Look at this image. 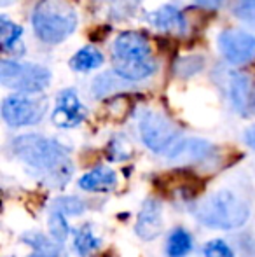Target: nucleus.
Wrapping results in <instances>:
<instances>
[{"label": "nucleus", "mask_w": 255, "mask_h": 257, "mask_svg": "<svg viewBox=\"0 0 255 257\" xmlns=\"http://www.w3.org/2000/svg\"><path fill=\"white\" fill-rule=\"evenodd\" d=\"M74 245H75V250H77L79 254L88 255V254H91L93 250H96V248L100 247V240L91 233V229H89V227H82V229H79L77 234H75Z\"/></svg>", "instance_id": "nucleus-19"}, {"label": "nucleus", "mask_w": 255, "mask_h": 257, "mask_svg": "<svg viewBox=\"0 0 255 257\" xmlns=\"http://www.w3.org/2000/svg\"><path fill=\"white\" fill-rule=\"evenodd\" d=\"M13 153L34 168L44 170L63 180L72 175L68 149L48 137L35 135V133L18 137L13 142Z\"/></svg>", "instance_id": "nucleus-1"}, {"label": "nucleus", "mask_w": 255, "mask_h": 257, "mask_svg": "<svg viewBox=\"0 0 255 257\" xmlns=\"http://www.w3.org/2000/svg\"><path fill=\"white\" fill-rule=\"evenodd\" d=\"M82 210V203L77 198H62L60 200V210L58 212H67L72 215H79Z\"/></svg>", "instance_id": "nucleus-23"}, {"label": "nucleus", "mask_w": 255, "mask_h": 257, "mask_svg": "<svg viewBox=\"0 0 255 257\" xmlns=\"http://www.w3.org/2000/svg\"><path fill=\"white\" fill-rule=\"evenodd\" d=\"M49 229H51V236L55 241L58 243H63L68 236V224L65 220L63 213L62 212H53L51 217H49Z\"/></svg>", "instance_id": "nucleus-20"}, {"label": "nucleus", "mask_w": 255, "mask_h": 257, "mask_svg": "<svg viewBox=\"0 0 255 257\" xmlns=\"http://www.w3.org/2000/svg\"><path fill=\"white\" fill-rule=\"evenodd\" d=\"M213 153L211 146L204 140H180L177 142L170 151H168V158L173 161L180 163H199L208 159Z\"/></svg>", "instance_id": "nucleus-11"}, {"label": "nucleus", "mask_w": 255, "mask_h": 257, "mask_svg": "<svg viewBox=\"0 0 255 257\" xmlns=\"http://www.w3.org/2000/svg\"><path fill=\"white\" fill-rule=\"evenodd\" d=\"M204 257H234L231 247L224 240H211L203 248Z\"/></svg>", "instance_id": "nucleus-22"}, {"label": "nucleus", "mask_w": 255, "mask_h": 257, "mask_svg": "<svg viewBox=\"0 0 255 257\" xmlns=\"http://www.w3.org/2000/svg\"><path fill=\"white\" fill-rule=\"evenodd\" d=\"M34 32L46 44H60L77 28V13L65 0H39L32 14Z\"/></svg>", "instance_id": "nucleus-4"}, {"label": "nucleus", "mask_w": 255, "mask_h": 257, "mask_svg": "<svg viewBox=\"0 0 255 257\" xmlns=\"http://www.w3.org/2000/svg\"><path fill=\"white\" fill-rule=\"evenodd\" d=\"M194 4L203 9H210V11H217L220 7L222 0H194Z\"/></svg>", "instance_id": "nucleus-24"}, {"label": "nucleus", "mask_w": 255, "mask_h": 257, "mask_svg": "<svg viewBox=\"0 0 255 257\" xmlns=\"http://www.w3.org/2000/svg\"><path fill=\"white\" fill-rule=\"evenodd\" d=\"M250 91L248 79L241 74H234L231 81V98L234 103L236 110H239L241 114H246V108H250Z\"/></svg>", "instance_id": "nucleus-16"}, {"label": "nucleus", "mask_w": 255, "mask_h": 257, "mask_svg": "<svg viewBox=\"0 0 255 257\" xmlns=\"http://www.w3.org/2000/svg\"><path fill=\"white\" fill-rule=\"evenodd\" d=\"M23 240H25V243L34 247L41 255H55L56 257V254L60 252V245H62L55 240H49V238H46L44 234H41V233L23 234Z\"/></svg>", "instance_id": "nucleus-18"}, {"label": "nucleus", "mask_w": 255, "mask_h": 257, "mask_svg": "<svg viewBox=\"0 0 255 257\" xmlns=\"http://www.w3.org/2000/svg\"><path fill=\"white\" fill-rule=\"evenodd\" d=\"M30 257H46V255H41V254H34V255H30Z\"/></svg>", "instance_id": "nucleus-27"}, {"label": "nucleus", "mask_w": 255, "mask_h": 257, "mask_svg": "<svg viewBox=\"0 0 255 257\" xmlns=\"http://www.w3.org/2000/svg\"><path fill=\"white\" fill-rule=\"evenodd\" d=\"M150 21L154 27L161 28L164 32H178L184 34L187 30V21H185L184 14L173 6H163L161 9L154 11L150 14Z\"/></svg>", "instance_id": "nucleus-12"}, {"label": "nucleus", "mask_w": 255, "mask_h": 257, "mask_svg": "<svg viewBox=\"0 0 255 257\" xmlns=\"http://www.w3.org/2000/svg\"><path fill=\"white\" fill-rule=\"evenodd\" d=\"M218 49L232 65H241L255 56V37L243 30H224L218 35Z\"/></svg>", "instance_id": "nucleus-8"}, {"label": "nucleus", "mask_w": 255, "mask_h": 257, "mask_svg": "<svg viewBox=\"0 0 255 257\" xmlns=\"http://www.w3.org/2000/svg\"><path fill=\"white\" fill-rule=\"evenodd\" d=\"M245 142L248 144L252 149H255V124L248 126L245 132Z\"/></svg>", "instance_id": "nucleus-25"}, {"label": "nucleus", "mask_w": 255, "mask_h": 257, "mask_svg": "<svg viewBox=\"0 0 255 257\" xmlns=\"http://www.w3.org/2000/svg\"><path fill=\"white\" fill-rule=\"evenodd\" d=\"M102 63H103V54L96 48H93V46H86V48L79 49L70 60V67L75 72L95 70V68L102 67Z\"/></svg>", "instance_id": "nucleus-14"}, {"label": "nucleus", "mask_w": 255, "mask_h": 257, "mask_svg": "<svg viewBox=\"0 0 255 257\" xmlns=\"http://www.w3.org/2000/svg\"><path fill=\"white\" fill-rule=\"evenodd\" d=\"M0 81L6 88L20 93H41L51 82V72L35 63H20L14 60L0 61Z\"/></svg>", "instance_id": "nucleus-5"}, {"label": "nucleus", "mask_w": 255, "mask_h": 257, "mask_svg": "<svg viewBox=\"0 0 255 257\" xmlns=\"http://www.w3.org/2000/svg\"><path fill=\"white\" fill-rule=\"evenodd\" d=\"M48 110V100L41 96L9 95L2 102V117L13 128L37 124Z\"/></svg>", "instance_id": "nucleus-7"}, {"label": "nucleus", "mask_w": 255, "mask_h": 257, "mask_svg": "<svg viewBox=\"0 0 255 257\" xmlns=\"http://www.w3.org/2000/svg\"><path fill=\"white\" fill-rule=\"evenodd\" d=\"M116 182H117L116 172L100 166V168H95L93 172L82 175L81 180H79V186H81V189L93 191V193H95V191H110V189H114Z\"/></svg>", "instance_id": "nucleus-13"}, {"label": "nucleus", "mask_w": 255, "mask_h": 257, "mask_svg": "<svg viewBox=\"0 0 255 257\" xmlns=\"http://www.w3.org/2000/svg\"><path fill=\"white\" fill-rule=\"evenodd\" d=\"M191 248H192V238L187 231L182 229V227H177V229L171 231L170 238H168V243H166L168 255L184 257L191 252Z\"/></svg>", "instance_id": "nucleus-17"}, {"label": "nucleus", "mask_w": 255, "mask_h": 257, "mask_svg": "<svg viewBox=\"0 0 255 257\" xmlns=\"http://www.w3.org/2000/svg\"><path fill=\"white\" fill-rule=\"evenodd\" d=\"M248 205L225 189L210 194L194 208V217L201 224L217 229H236L248 220Z\"/></svg>", "instance_id": "nucleus-3"}, {"label": "nucleus", "mask_w": 255, "mask_h": 257, "mask_svg": "<svg viewBox=\"0 0 255 257\" xmlns=\"http://www.w3.org/2000/svg\"><path fill=\"white\" fill-rule=\"evenodd\" d=\"M163 231V215H161V203L154 198L143 203L136 219V234L142 240L149 241L157 238Z\"/></svg>", "instance_id": "nucleus-10"}, {"label": "nucleus", "mask_w": 255, "mask_h": 257, "mask_svg": "<svg viewBox=\"0 0 255 257\" xmlns=\"http://www.w3.org/2000/svg\"><path fill=\"white\" fill-rule=\"evenodd\" d=\"M142 140L150 151L163 153L170 151L178 140V128L166 117L156 110H147L142 114L138 122Z\"/></svg>", "instance_id": "nucleus-6"}, {"label": "nucleus", "mask_w": 255, "mask_h": 257, "mask_svg": "<svg viewBox=\"0 0 255 257\" xmlns=\"http://www.w3.org/2000/svg\"><path fill=\"white\" fill-rule=\"evenodd\" d=\"M150 44L138 32H123L114 42V72L126 81H142L156 72Z\"/></svg>", "instance_id": "nucleus-2"}, {"label": "nucleus", "mask_w": 255, "mask_h": 257, "mask_svg": "<svg viewBox=\"0 0 255 257\" xmlns=\"http://www.w3.org/2000/svg\"><path fill=\"white\" fill-rule=\"evenodd\" d=\"M21 34L23 28L14 21L7 20L6 16L0 18V44L4 53H14L16 48H21Z\"/></svg>", "instance_id": "nucleus-15"}, {"label": "nucleus", "mask_w": 255, "mask_h": 257, "mask_svg": "<svg viewBox=\"0 0 255 257\" xmlns=\"http://www.w3.org/2000/svg\"><path fill=\"white\" fill-rule=\"evenodd\" d=\"M232 14L248 23H255V0H234Z\"/></svg>", "instance_id": "nucleus-21"}, {"label": "nucleus", "mask_w": 255, "mask_h": 257, "mask_svg": "<svg viewBox=\"0 0 255 257\" xmlns=\"http://www.w3.org/2000/svg\"><path fill=\"white\" fill-rule=\"evenodd\" d=\"M250 110L255 112V89L252 91V96H250Z\"/></svg>", "instance_id": "nucleus-26"}, {"label": "nucleus", "mask_w": 255, "mask_h": 257, "mask_svg": "<svg viewBox=\"0 0 255 257\" xmlns=\"http://www.w3.org/2000/svg\"><path fill=\"white\" fill-rule=\"evenodd\" d=\"M88 115L86 107L81 103L75 89H65L58 95L56 107L53 110V122L58 128H74L79 126Z\"/></svg>", "instance_id": "nucleus-9"}]
</instances>
